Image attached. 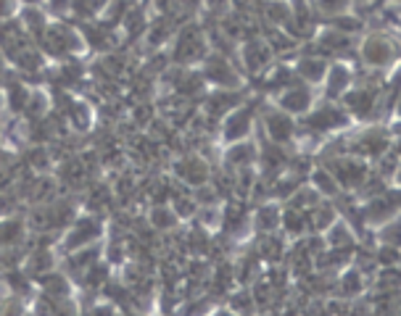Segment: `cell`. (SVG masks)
I'll return each instance as SVG.
<instances>
[{
    "label": "cell",
    "instance_id": "obj_7",
    "mask_svg": "<svg viewBox=\"0 0 401 316\" xmlns=\"http://www.w3.org/2000/svg\"><path fill=\"white\" fill-rule=\"evenodd\" d=\"M11 11V0H0V16H6Z\"/></svg>",
    "mask_w": 401,
    "mask_h": 316
},
{
    "label": "cell",
    "instance_id": "obj_6",
    "mask_svg": "<svg viewBox=\"0 0 401 316\" xmlns=\"http://www.w3.org/2000/svg\"><path fill=\"white\" fill-rule=\"evenodd\" d=\"M288 106H291V109H301V106H304V103H306V95H304V92H293V95H288Z\"/></svg>",
    "mask_w": 401,
    "mask_h": 316
},
{
    "label": "cell",
    "instance_id": "obj_1",
    "mask_svg": "<svg viewBox=\"0 0 401 316\" xmlns=\"http://www.w3.org/2000/svg\"><path fill=\"white\" fill-rule=\"evenodd\" d=\"M45 45H48L50 53L61 56V53H66V50L77 48V40H74V35H71L69 30H64V27H56V30L48 32V40H45Z\"/></svg>",
    "mask_w": 401,
    "mask_h": 316
},
{
    "label": "cell",
    "instance_id": "obj_8",
    "mask_svg": "<svg viewBox=\"0 0 401 316\" xmlns=\"http://www.w3.org/2000/svg\"><path fill=\"white\" fill-rule=\"evenodd\" d=\"M53 6H56V8H64V6H66V0H56Z\"/></svg>",
    "mask_w": 401,
    "mask_h": 316
},
{
    "label": "cell",
    "instance_id": "obj_5",
    "mask_svg": "<svg viewBox=\"0 0 401 316\" xmlns=\"http://www.w3.org/2000/svg\"><path fill=\"white\" fill-rule=\"evenodd\" d=\"M21 235V224L19 221H6V224H0V245H6L11 240H16Z\"/></svg>",
    "mask_w": 401,
    "mask_h": 316
},
{
    "label": "cell",
    "instance_id": "obj_2",
    "mask_svg": "<svg viewBox=\"0 0 401 316\" xmlns=\"http://www.w3.org/2000/svg\"><path fill=\"white\" fill-rule=\"evenodd\" d=\"M95 235H98V224H95V221H90V219H85V221H80V224H77V232H71L69 248L82 245V243L92 240Z\"/></svg>",
    "mask_w": 401,
    "mask_h": 316
},
{
    "label": "cell",
    "instance_id": "obj_3",
    "mask_svg": "<svg viewBox=\"0 0 401 316\" xmlns=\"http://www.w3.org/2000/svg\"><path fill=\"white\" fill-rule=\"evenodd\" d=\"M388 53H391V48H388L385 42H378V40L367 42V59H370L372 63H385Z\"/></svg>",
    "mask_w": 401,
    "mask_h": 316
},
{
    "label": "cell",
    "instance_id": "obj_4",
    "mask_svg": "<svg viewBox=\"0 0 401 316\" xmlns=\"http://www.w3.org/2000/svg\"><path fill=\"white\" fill-rule=\"evenodd\" d=\"M270 132L275 135V140H285L291 135V121L282 116H270Z\"/></svg>",
    "mask_w": 401,
    "mask_h": 316
}]
</instances>
